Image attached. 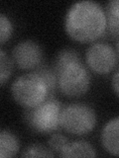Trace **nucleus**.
I'll return each instance as SVG.
<instances>
[{
	"mask_svg": "<svg viewBox=\"0 0 119 158\" xmlns=\"http://www.w3.org/2000/svg\"><path fill=\"white\" fill-rule=\"evenodd\" d=\"M106 28L103 9L93 1H81L69 8L66 18V31L77 42H90Z\"/></svg>",
	"mask_w": 119,
	"mask_h": 158,
	"instance_id": "nucleus-1",
	"label": "nucleus"
},
{
	"mask_svg": "<svg viewBox=\"0 0 119 158\" xmlns=\"http://www.w3.org/2000/svg\"><path fill=\"white\" fill-rule=\"evenodd\" d=\"M61 104L53 98H46L39 105L28 108L26 121L33 130L39 132H52L60 126Z\"/></svg>",
	"mask_w": 119,
	"mask_h": 158,
	"instance_id": "nucleus-2",
	"label": "nucleus"
},
{
	"mask_svg": "<svg viewBox=\"0 0 119 158\" xmlns=\"http://www.w3.org/2000/svg\"><path fill=\"white\" fill-rule=\"evenodd\" d=\"M12 95L17 103L26 108H33L48 97L47 87L36 73L20 76L12 85Z\"/></svg>",
	"mask_w": 119,
	"mask_h": 158,
	"instance_id": "nucleus-3",
	"label": "nucleus"
},
{
	"mask_svg": "<svg viewBox=\"0 0 119 158\" xmlns=\"http://www.w3.org/2000/svg\"><path fill=\"white\" fill-rule=\"evenodd\" d=\"M96 123V115L91 108L82 104H73L61 112L60 125L68 132L82 135L87 133Z\"/></svg>",
	"mask_w": 119,
	"mask_h": 158,
	"instance_id": "nucleus-4",
	"label": "nucleus"
},
{
	"mask_svg": "<svg viewBox=\"0 0 119 158\" xmlns=\"http://www.w3.org/2000/svg\"><path fill=\"white\" fill-rule=\"evenodd\" d=\"M57 84L68 97H77L86 93L90 85V76L81 62L73 63L56 73Z\"/></svg>",
	"mask_w": 119,
	"mask_h": 158,
	"instance_id": "nucleus-5",
	"label": "nucleus"
},
{
	"mask_svg": "<svg viewBox=\"0 0 119 158\" xmlns=\"http://www.w3.org/2000/svg\"><path fill=\"white\" fill-rule=\"evenodd\" d=\"M86 62L93 71L108 73L117 64V52L108 44L95 43L87 49Z\"/></svg>",
	"mask_w": 119,
	"mask_h": 158,
	"instance_id": "nucleus-6",
	"label": "nucleus"
},
{
	"mask_svg": "<svg viewBox=\"0 0 119 158\" xmlns=\"http://www.w3.org/2000/svg\"><path fill=\"white\" fill-rule=\"evenodd\" d=\"M13 59L19 67L33 69L41 64L43 58L42 48L33 41H24L14 48Z\"/></svg>",
	"mask_w": 119,
	"mask_h": 158,
	"instance_id": "nucleus-7",
	"label": "nucleus"
},
{
	"mask_svg": "<svg viewBox=\"0 0 119 158\" xmlns=\"http://www.w3.org/2000/svg\"><path fill=\"white\" fill-rule=\"evenodd\" d=\"M118 127L119 120L115 118L106 123L101 133L103 146L109 153L115 156L118 155Z\"/></svg>",
	"mask_w": 119,
	"mask_h": 158,
	"instance_id": "nucleus-8",
	"label": "nucleus"
},
{
	"mask_svg": "<svg viewBox=\"0 0 119 158\" xmlns=\"http://www.w3.org/2000/svg\"><path fill=\"white\" fill-rule=\"evenodd\" d=\"M62 157H94L96 155L94 148L86 141H74L68 143L60 152Z\"/></svg>",
	"mask_w": 119,
	"mask_h": 158,
	"instance_id": "nucleus-9",
	"label": "nucleus"
},
{
	"mask_svg": "<svg viewBox=\"0 0 119 158\" xmlns=\"http://www.w3.org/2000/svg\"><path fill=\"white\" fill-rule=\"evenodd\" d=\"M18 138L9 131H0V158H9L19 151Z\"/></svg>",
	"mask_w": 119,
	"mask_h": 158,
	"instance_id": "nucleus-10",
	"label": "nucleus"
},
{
	"mask_svg": "<svg viewBox=\"0 0 119 158\" xmlns=\"http://www.w3.org/2000/svg\"><path fill=\"white\" fill-rule=\"evenodd\" d=\"M77 62H81V58L78 56V53L76 51H73V49H64V51H62L58 54L56 58L54 71L55 73H57L66 66Z\"/></svg>",
	"mask_w": 119,
	"mask_h": 158,
	"instance_id": "nucleus-11",
	"label": "nucleus"
},
{
	"mask_svg": "<svg viewBox=\"0 0 119 158\" xmlns=\"http://www.w3.org/2000/svg\"><path fill=\"white\" fill-rule=\"evenodd\" d=\"M35 73L44 81L47 87L48 96H51L57 86V75L54 69H51L45 65H39L35 68Z\"/></svg>",
	"mask_w": 119,
	"mask_h": 158,
	"instance_id": "nucleus-12",
	"label": "nucleus"
},
{
	"mask_svg": "<svg viewBox=\"0 0 119 158\" xmlns=\"http://www.w3.org/2000/svg\"><path fill=\"white\" fill-rule=\"evenodd\" d=\"M118 0H112L106 7L105 19H106V27H108L109 31L113 36H118Z\"/></svg>",
	"mask_w": 119,
	"mask_h": 158,
	"instance_id": "nucleus-13",
	"label": "nucleus"
},
{
	"mask_svg": "<svg viewBox=\"0 0 119 158\" xmlns=\"http://www.w3.org/2000/svg\"><path fill=\"white\" fill-rule=\"evenodd\" d=\"M12 61L6 52L0 49V84L4 83L12 73Z\"/></svg>",
	"mask_w": 119,
	"mask_h": 158,
	"instance_id": "nucleus-14",
	"label": "nucleus"
},
{
	"mask_svg": "<svg viewBox=\"0 0 119 158\" xmlns=\"http://www.w3.org/2000/svg\"><path fill=\"white\" fill-rule=\"evenodd\" d=\"M23 157H53L54 154L43 145L34 144L29 146L22 154Z\"/></svg>",
	"mask_w": 119,
	"mask_h": 158,
	"instance_id": "nucleus-15",
	"label": "nucleus"
},
{
	"mask_svg": "<svg viewBox=\"0 0 119 158\" xmlns=\"http://www.w3.org/2000/svg\"><path fill=\"white\" fill-rule=\"evenodd\" d=\"M13 31L12 23L7 16L0 13V43L6 42Z\"/></svg>",
	"mask_w": 119,
	"mask_h": 158,
	"instance_id": "nucleus-16",
	"label": "nucleus"
},
{
	"mask_svg": "<svg viewBox=\"0 0 119 158\" xmlns=\"http://www.w3.org/2000/svg\"><path fill=\"white\" fill-rule=\"evenodd\" d=\"M68 143V141L67 139V137H64L62 135H54L51 136L49 140V145L51 146L52 149L58 152H61Z\"/></svg>",
	"mask_w": 119,
	"mask_h": 158,
	"instance_id": "nucleus-17",
	"label": "nucleus"
},
{
	"mask_svg": "<svg viewBox=\"0 0 119 158\" xmlns=\"http://www.w3.org/2000/svg\"><path fill=\"white\" fill-rule=\"evenodd\" d=\"M113 87H114V90H115V93L118 94V72L115 73L113 78Z\"/></svg>",
	"mask_w": 119,
	"mask_h": 158,
	"instance_id": "nucleus-18",
	"label": "nucleus"
}]
</instances>
